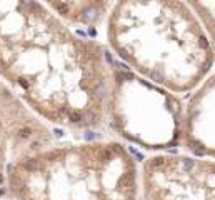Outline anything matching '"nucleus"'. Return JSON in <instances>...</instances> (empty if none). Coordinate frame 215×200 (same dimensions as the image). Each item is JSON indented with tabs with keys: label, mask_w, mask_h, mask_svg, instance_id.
I'll use <instances>...</instances> for the list:
<instances>
[{
	"label": "nucleus",
	"mask_w": 215,
	"mask_h": 200,
	"mask_svg": "<svg viewBox=\"0 0 215 200\" xmlns=\"http://www.w3.org/2000/svg\"><path fill=\"white\" fill-rule=\"evenodd\" d=\"M112 63L42 0H0V79L50 125L107 127Z\"/></svg>",
	"instance_id": "nucleus-1"
},
{
	"label": "nucleus",
	"mask_w": 215,
	"mask_h": 200,
	"mask_svg": "<svg viewBox=\"0 0 215 200\" xmlns=\"http://www.w3.org/2000/svg\"><path fill=\"white\" fill-rule=\"evenodd\" d=\"M55 142L50 124L0 79V190L5 192L8 168L15 160Z\"/></svg>",
	"instance_id": "nucleus-6"
},
{
	"label": "nucleus",
	"mask_w": 215,
	"mask_h": 200,
	"mask_svg": "<svg viewBox=\"0 0 215 200\" xmlns=\"http://www.w3.org/2000/svg\"><path fill=\"white\" fill-rule=\"evenodd\" d=\"M50 10L74 28H99L107 20L114 0H42Z\"/></svg>",
	"instance_id": "nucleus-8"
},
{
	"label": "nucleus",
	"mask_w": 215,
	"mask_h": 200,
	"mask_svg": "<svg viewBox=\"0 0 215 200\" xmlns=\"http://www.w3.org/2000/svg\"><path fill=\"white\" fill-rule=\"evenodd\" d=\"M183 100L178 94L154 84L122 62L112 63L107 100V127L152 154L170 152L182 144Z\"/></svg>",
	"instance_id": "nucleus-4"
},
{
	"label": "nucleus",
	"mask_w": 215,
	"mask_h": 200,
	"mask_svg": "<svg viewBox=\"0 0 215 200\" xmlns=\"http://www.w3.org/2000/svg\"><path fill=\"white\" fill-rule=\"evenodd\" d=\"M5 195L10 200H137L140 167L120 140L55 142L10 165Z\"/></svg>",
	"instance_id": "nucleus-3"
},
{
	"label": "nucleus",
	"mask_w": 215,
	"mask_h": 200,
	"mask_svg": "<svg viewBox=\"0 0 215 200\" xmlns=\"http://www.w3.org/2000/svg\"><path fill=\"white\" fill-rule=\"evenodd\" d=\"M144 200H215V160L190 154H152L140 167Z\"/></svg>",
	"instance_id": "nucleus-5"
},
{
	"label": "nucleus",
	"mask_w": 215,
	"mask_h": 200,
	"mask_svg": "<svg viewBox=\"0 0 215 200\" xmlns=\"http://www.w3.org/2000/svg\"><path fill=\"white\" fill-rule=\"evenodd\" d=\"M202 22L215 48V0H185Z\"/></svg>",
	"instance_id": "nucleus-9"
},
{
	"label": "nucleus",
	"mask_w": 215,
	"mask_h": 200,
	"mask_svg": "<svg viewBox=\"0 0 215 200\" xmlns=\"http://www.w3.org/2000/svg\"><path fill=\"white\" fill-rule=\"evenodd\" d=\"M105 38L124 65L178 95L215 65L213 43L185 0H114Z\"/></svg>",
	"instance_id": "nucleus-2"
},
{
	"label": "nucleus",
	"mask_w": 215,
	"mask_h": 200,
	"mask_svg": "<svg viewBox=\"0 0 215 200\" xmlns=\"http://www.w3.org/2000/svg\"><path fill=\"white\" fill-rule=\"evenodd\" d=\"M180 147L185 154L215 160V70L183 100Z\"/></svg>",
	"instance_id": "nucleus-7"
}]
</instances>
